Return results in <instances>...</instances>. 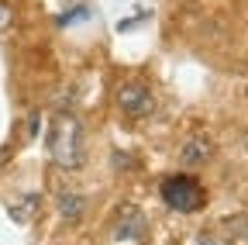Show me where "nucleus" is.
Listing matches in <instances>:
<instances>
[{
	"label": "nucleus",
	"mask_w": 248,
	"mask_h": 245,
	"mask_svg": "<svg viewBox=\"0 0 248 245\" xmlns=\"http://www.w3.org/2000/svg\"><path fill=\"white\" fill-rule=\"evenodd\" d=\"M52 159L59 169H83L86 166V131L73 114H59L52 125Z\"/></svg>",
	"instance_id": "nucleus-1"
},
{
	"label": "nucleus",
	"mask_w": 248,
	"mask_h": 245,
	"mask_svg": "<svg viewBox=\"0 0 248 245\" xmlns=\"http://www.w3.org/2000/svg\"><path fill=\"white\" fill-rule=\"evenodd\" d=\"M245 152H248V135H245Z\"/></svg>",
	"instance_id": "nucleus-7"
},
{
	"label": "nucleus",
	"mask_w": 248,
	"mask_h": 245,
	"mask_svg": "<svg viewBox=\"0 0 248 245\" xmlns=\"http://www.w3.org/2000/svg\"><path fill=\"white\" fill-rule=\"evenodd\" d=\"M159 197L169 211H179V214H193L207 204V194L200 187V180L190 176V173H176V176H166L159 183Z\"/></svg>",
	"instance_id": "nucleus-2"
},
{
	"label": "nucleus",
	"mask_w": 248,
	"mask_h": 245,
	"mask_svg": "<svg viewBox=\"0 0 248 245\" xmlns=\"http://www.w3.org/2000/svg\"><path fill=\"white\" fill-rule=\"evenodd\" d=\"M197 245H228V242H221V238H214V235H200V238H197Z\"/></svg>",
	"instance_id": "nucleus-6"
},
{
	"label": "nucleus",
	"mask_w": 248,
	"mask_h": 245,
	"mask_svg": "<svg viewBox=\"0 0 248 245\" xmlns=\"http://www.w3.org/2000/svg\"><path fill=\"white\" fill-rule=\"evenodd\" d=\"M117 107H121V114L145 121V117L155 114V94L145 83H121L117 86Z\"/></svg>",
	"instance_id": "nucleus-3"
},
{
	"label": "nucleus",
	"mask_w": 248,
	"mask_h": 245,
	"mask_svg": "<svg viewBox=\"0 0 248 245\" xmlns=\"http://www.w3.org/2000/svg\"><path fill=\"white\" fill-rule=\"evenodd\" d=\"M179 159L186 166H203L214 159V142L207 135H193V138H186V145L179 148Z\"/></svg>",
	"instance_id": "nucleus-4"
},
{
	"label": "nucleus",
	"mask_w": 248,
	"mask_h": 245,
	"mask_svg": "<svg viewBox=\"0 0 248 245\" xmlns=\"http://www.w3.org/2000/svg\"><path fill=\"white\" fill-rule=\"evenodd\" d=\"M59 211H62V218H79V214L86 211V200L79 194H62L59 197Z\"/></svg>",
	"instance_id": "nucleus-5"
}]
</instances>
